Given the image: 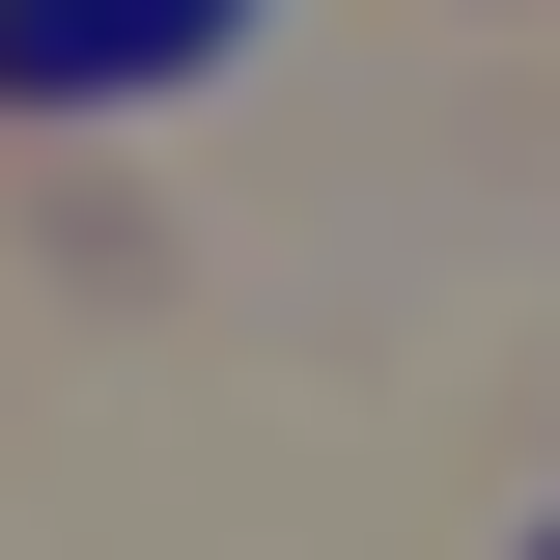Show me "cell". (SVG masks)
Here are the masks:
<instances>
[{
	"label": "cell",
	"instance_id": "7a4b0ae2",
	"mask_svg": "<svg viewBox=\"0 0 560 560\" xmlns=\"http://www.w3.org/2000/svg\"><path fill=\"white\" fill-rule=\"evenodd\" d=\"M533 560H560V533H533Z\"/></svg>",
	"mask_w": 560,
	"mask_h": 560
},
{
	"label": "cell",
	"instance_id": "6da1fadb",
	"mask_svg": "<svg viewBox=\"0 0 560 560\" xmlns=\"http://www.w3.org/2000/svg\"><path fill=\"white\" fill-rule=\"evenodd\" d=\"M224 28H253V0H0V84H28V113H57V84L113 113V84H197Z\"/></svg>",
	"mask_w": 560,
	"mask_h": 560
}]
</instances>
